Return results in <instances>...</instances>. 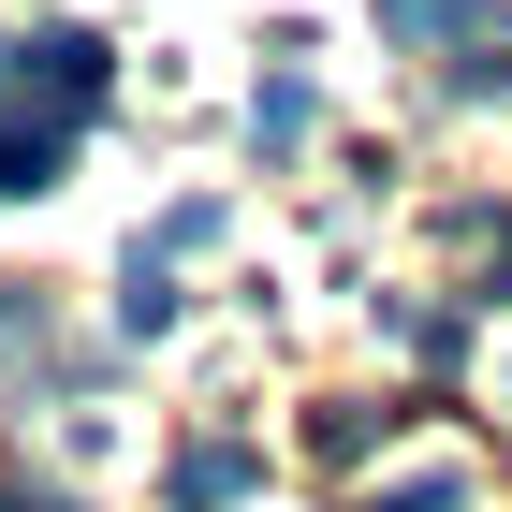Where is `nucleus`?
Here are the masks:
<instances>
[{"instance_id": "nucleus-1", "label": "nucleus", "mask_w": 512, "mask_h": 512, "mask_svg": "<svg viewBox=\"0 0 512 512\" xmlns=\"http://www.w3.org/2000/svg\"><path fill=\"white\" fill-rule=\"evenodd\" d=\"M15 59H30V74H15V88H30V118H59V132H74L88 103L118 88V74H103V30H30Z\"/></svg>"}, {"instance_id": "nucleus-2", "label": "nucleus", "mask_w": 512, "mask_h": 512, "mask_svg": "<svg viewBox=\"0 0 512 512\" xmlns=\"http://www.w3.org/2000/svg\"><path fill=\"white\" fill-rule=\"evenodd\" d=\"M249 483H264L249 439H191V454H176V512H249Z\"/></svg>"}, {"instance_id": "nucleus-3", "label": "nucleus", "mask_w": 512, "mask_h": 512, "mask_svg": "<svg viewBox=\"0 0 512 512\" xmlns=\"http://www.w3.org/2000/svg\"><path fill=\"white\" fill-rule=\"evenodd\" d=\"M395 44H498V0H381Z\"/></svg>"}, {"instance_id": "nucleus-4", "label": "nucleus", "mask_w": 512, "mask_h": 512, "mask_svg": "<svg viewBox=\"0 0 512 512\" xmlns=\"http://www.w3.org/2000/svg\"><path fill=\"white\" fill-rule=\"evenodd\" d=\"M59 147H74L59 118H0V205H30L44 176H59Z\"/></svg>"}, {"instance_id": "nucleus-5", "label": "nucleus", "mask_w": 512, "mask_h": 512, "mask_svg": "<svg viewBox=\"0 0 512 512\" xmlns=\"http://www.w3.org/2000/svg\"><path fill=\"white\" fill-rule=\"evenodd\" d=\"M249 132H264V147H308V132H322V88L278 59V74H264V103H249Z\"/></svg>"}, {"instance_id": "nucleus-6", "label": "nucleus", "mask_w": 512, "mask_h": 512, "mask_svg": "<svg viewBox=\"0 0 512 512\" xmlns=\"http://www.w3.org/2000/svg\"><path fill=\"white\" fill-rule=\"evenodd\" d=\"M366 512H469V469H454V454H439V469H395Z\"/></svg>"}, {"instance_id": "nucleus-7", "label": "nucleus", "mask_w": 512, "mask_h": 512, "mask_svg": "<svg viewBox=\"0 0 512 512\" xmlns=\"http://www.w3.org/2000/svg\"><path fill=\"white\" fill-rule=\"evenodd\" d=\"M191 249H220V205H161V220H147V249H132V264H191Z\"/></svg>"}, {"instance_id": "nucleus-8", "label": "nucleus", "mask_w": 512, "mask_h": 512, "mask_svg": "<svg viewBox=\"0 0 512 512\" xmlns=\"http://www.w3.org/2000/svg\"><path fill=\"white\" fill-rule=\"evenodd\" d=\"M381 425H395V410H322L308 454H322V469H352V454H381Z\"/></svg>"}, {"instance_id": "nucleus-9", "label": "nucleus", "mask_w": 512, "mask_h": 512, "mask_svg": "<svg viewBox=\"0 0 512 512\" xmlns=\"http://www.w3.org/2000/svg\"><path fill=\"white\" fill-rule=\"evenodd\" d=\"M161 322H176V278L132 264V278H118V337H161Z\"/></svg>"}, {"instance_id": "nucleus-10", "label": "nucleus", "mask_w": 512, "mask_h": 512, "mask_svg": "<svg viewBox=\"0 0 512 512\" xmlns=\"http://www.w3.org/2000/svg\"><path fill=\"white\" fill-rule=\"evenodd\" d=\"M0 103H15V44H0Z\"/></svg>"}]
</instances>
